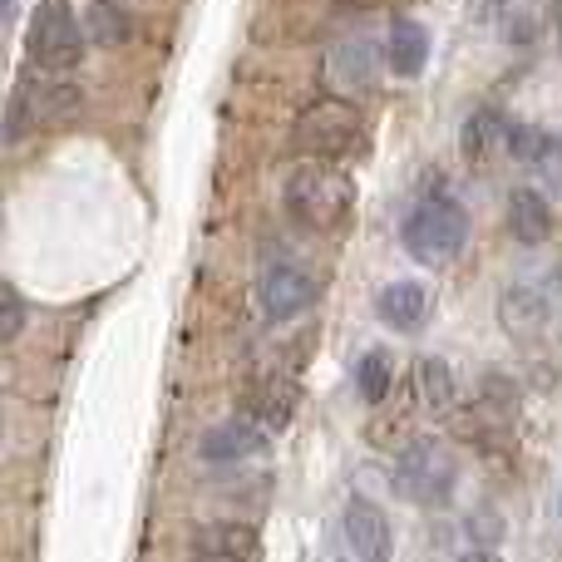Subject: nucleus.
Here are the masks:
<instances>
[{"label": "nucleus", "mask_w": 562, "mask_h": 562, "mask_svg": "<svg viewBox=\"0 0 562 562\" xmlns=\"http://www.w3.org/2000/svg\"><path fill=\"white\" fill-rule=\"evenodd\" d=\"M281 207L306 233H340L356 207V183L330 158H301L281 183Z\"/></svg>", "instance_id": "1"}, {"label": "nucleus", "mask_w": 562, "mask_h": 562, "mask_svg": "<svg viewBox=\"0 0 562 562\" xmlns=\"http://www.w3.org/2000/svg\"><path fill=\"white\" fill-rule=\"evenodd\" d=\"M390 484H395V494L415 508H445L449 498H454V484H459L454 449L435 435L409 439V445L395 454V464H390Z\"/></svg>", "instance_id": "2"}, {"label": "nucleus", "mask_w": 562, "mask_h": 562, "mask_svg": "<svg viewBox=\"0 0 562 562\" xmlns=\"http://www.w3.org/2000/svg\"><path fill=\"white\" fill-rule=\"evenodd\" d=\"M400 237H405V252L415 257V262L445 267V262H454V257L464 252L469 213H464V203H454L449 193H425L415 207H409Z\"/></svg>", "instance_id": "3"}, {"label": "nucleus", "mask_w": 562, "mask_h": 562, "mask_svg": "<svg viewBox=\"0 0 562 562\" xmlns=\"http://www.w3.org/2000/svg\"><path fill=\"white\" fill-rule=\"evenodd\" d=\"M360 144H366V119H360L356 99L326 94L301 109L296 124H291V148H296L301 158H330V164H340V158H350Z\"/></svg>", "instance_id": "4"}, {"label": "nucleus", "mask_w": 562, "mask_h": 562, "mask_svg": "<svg viewBox=\"0 0 562 562\" xmlns=\"http://www.w3.org/2000/svg\"><path fill=\"white\" fill-rule=\"evenodd\" d=\"M85 40H89V25L75 15L69 0H40L35 5V20H30V65L40 75H69L85 55Z\"/></svg>", "instance_id": "5"}, {"label": "nucleus", "mask_w": 562, "mask_h": 562, "mask_svg": "<svg viewBox=\"0 0 562 562\" xmlns=\"http://www.w3.org/2000/svg\"><path fill=\"white\" fill-rule=\"evenodd\" d=\"M321 281L311 277V267L301 262L296 252H286V247H272V252L262 257V267H257V306H262V316L281 326V321H296L301 311L316 301Z\"/></svg>", "instance_id": "6"}, {"label": "nucleus", "mask_w": 562, "mask_h": 562, "mask_svg": "<svg viewBox=\"0 0 562 562\" xmlns=\"http://www.w3.org/2000/svg\"><path fill=\"white\" fill-rule=\"evenodd\" d=\"M518 415H524V405H518V385L508 375H498V370H488V375L479 380L469 409H464L469 439H474L479 449H488V454H504V449H514Z\"/></svg>", "instance_id": "7"}, {"label": "nucleus", "mask_w": 562, "mask_h": 562, "mask_svg": "<svg viewBox=\"0 0 562 562\" xmlns=\"http://www.w3.org/2000/svg\"><path fill=\"white\" fill-rule=\"evenodd\" d=\"M79 104H85V94H79V85H69V79H25V85L15 89V99H10V114H5V134L10 144H15L20 134H35V128H65L69 119H79Z\"/></svg>", "instance_id": "8"}, {"label": "nucleus", "mask_w": 562, "mask_h": 562, "mask_svg": "<svg viewBox=\"0 0 562 562\" xmlns=\"http://www.w3.org/2000/svg\"><path fill=\"white\" fill-rule=\"evenodd\" d=\"M375 79H380V55L366 35L336 40V45L326 49V59H321V85H326V94H336V99L370 94Z\"/></svg>", "instance_id": "9"}, {"label": "nucleus", "mask_w": 562, "mask_h": 562, "mask_svg": "<svg viewBox=\"0 0 562 562\" xmlns=\"http://www.w3.org/2000/svg\"><path fill=\"white\" fill-rule=\"evenodd\" d=\"M272 449V429L257 425L252 415H237V419H223L203 435V464L207 469H233V464H252Z\"/></svg>", "instance_id": "10"}, {"label": "nucleus", "mask_w": 562, "mask_h": 562, "mask_svg": "<svg viewBox=\"0 0 562 562\" xmlns=\"http://www.w3.org/2000/svg\"><path fill=\"white\" fill-rule=\"evenodd\" d=\"M340 533L356 562H395V533H390V518L380 514L370 498H350L346 514H340Z\"/></svg>", "instance_id": "11"}, {"label": "nucleus", "mask_w": 562, "mask_h": 562, "mask_svg": "<svg viewBox=\"0 0 562 562\" xmlns=\"http://www.w3.org/2000/svg\"><path fill=\"white\" fill-rule=\"evenodd\" d=\"M262 543H257L252 524H237V518H217V524H203L193 533V548L188 558L193 562H257Z\"/></svg>", "instance_id": "12"}, {"label": "nucleus", "mask_w": 562, "mask_h": 562, "mask_svg": "<svg viewBox=\"0 0 562 562\" xmlns=\"http://www.w3.org/2000/svg\"><path fill=\"white\" fill-rule=\"evenodd\" d=\"M243 415H252L257 425H267L272 435L286 429L291 415H296V380L291 375H257L252 385L243 390Z\"/></svg>", "instance_id": "13"}, {"label": "nucleus", "mask_w": 562, "mask_h": 562, "mask_svg": "<svg viewBox=\"0 0 562 562\" xmlns=\"http://www.w3.org/2000/svg\"><path fill=\"white\" fill-rule=\"evenodd\" d=\"M498 316H504L508 330L533 336V330H543L548 321H553V291H548L543 281H514V286L504 291V301H498Z\"/></svg>", "instance_id": "14"}, {"label": "nucleus", "mask_w": 562, "mask_h": 562, "mask_svg": "<svg viewBox=\"0 0 562 562\" xmlns=\"http://www.w3.org/2000/svg\"><path fill=\"white\" fill-rule=\"evenodd\" d=\"M508 134H514V119H504L498 109H474L459 128V148H464L469 164H494L498 154H508Z\"/></svg>", "instance_id": "15"}, {"label": "nucleus", "mask_w": 562, "mask_h": 562, "mask_svg": "<svg viewBox=\"0 0 562 562\" xmlns=\"http://www.w3.org/2000/svg\"><path fill=\"white\" fill-rule=\"evenodd\" d=\"M553 207H548V198L538 193V188H514L508 193V237H514L518 247H538L553 237Z\"/></svg>", "instance_id": "16"}, {"label": "nucleus", "mask_w": 562, "mask_h": 562, "mask_svg": "<svg viewBox=\"0 0 562 562\" xmlns=\"http://www.w3.org/2000/svg\"><path fill=\"white\" fill-rule=\"evenodd\" d=\"M375 316L385 321L390 330H419L429 316V291L419 281H390L375 296Z\"/></svg>", "instance_id": "17"}, {"label": "nucleus", "mask_w": 562, "mask_h": 562, "mask_svg": "<svg viewBox=\"0 0 562 562\" xmlns=\"http://www.w3.org/2000/svg\"><path fill=\"white\" fill-rule=\"evenodd\" d=\"M385 59H390V69H395L400 79H415L419 69L429 65V30L419 25V20H395L390 25V35H385Z\"/></svg>", "instance_id": "18"}, {"label": "nucleus", "mask_w": 562, "mask_h": 562, "mask_svg": "<svg viewBox=\"0 0 562 562\" xmlns=\"http://www.w3.org/2000/svg\"><path fill=\"white\" fill-rule=\"evenodd\" d=\"M390 385H395V360H390V350H366L356 366V390L366 405H380V400H390Z\"/></svg>", "instance_id": "19"}, {"label": "nucleus", "mask_w": 562, "mask_h": 562, "mask_svg": "<svg viewBox=\"0 0 562 562\" xmlns=\"http://www.w3.org/2000/svg\"><path fill=\"white\" fill-rule=\"evenodd\" d=\"M415 395H419V405L445 409L449 400H454V370H449L439 356L415 360Z\"/></svg>", "instance_id": "20"}, {"label": "nucleus", "mask_w": 562, "mask_h": 562, "mask_svg": "<svg viewBox=\"0 0 562 562\" xmlns=\"http://www.w3.org/2000/svg\"><path fill=\"white\" fill-rule=\"evenodd\" d=\"M85 25H89V40H94V45H119V40H128V25H134L128 0H94Z\"/></svg>", "instance_id": "21"}, {"label": "nucleus", "mask_w": 562, "mask_h": 562, "mask_svg": "<svg viewBox=\"0 0 562 562\" xmlns=\"http://www.w3.org/2000/svg\"><path fill=\"white\" fill-rule=\"evenodd\" d=\"M553 148H558V138L538 124H514V134H508V158H518L528 168H543L553 158Z\"/></svg>", "instance_id": "22"}, {"label": "nucleus", "mask_w": 562, "mask_h": 562, "mask_svg": "<svg viewBox=\"0 0 562 562\" xmlns=\"http://www.w3.org/2000/svg\"><path fill=\"white\" fill-rule=\"evenodd\" d=\"M0 306H5V326H0V336L20 340V330H25V296H20L15 286H5V301H0Z\"/></svg>", "instance_id": "23"}, {"label": "nucleus", "mask_w": 562, "mask_h": 562, "mask_svg": "<svg viewBox=\"0 0 562 562\" xmlns=\"http://www.w3.org/2000/svg\"><path fill=\"white\" fill-rule=\"evenodd\" d=\"M538 173L548 178V183H553V193L562 198V138H558V148H553V158H548L543 168H538Z\"/></svg>", "instance_id": "24"}, {"label": "nucleus", "mask_w": 562, "mask_h": 562, "mask_svg": "<svg viewBox=\"0 0 562 562\" xmlns=\"http://www.w3.org/2000/svg\"><path fill=\"white\" fill-rule=\"evenodd\" d=\"M459 562H504L494 553V548H464V553H459Z\"/></svg>", "instance_id": "25"}, {"label": "nucleus", "mask_w": 562, "mask_h": 562, "mask_svg": "<svg viewBox=\"0 0 562 562\" xmlns=\"http://www.w3.org/2000/svg\"><path fill=\"white\" fill-rule=\"evenodd\" d=\"M494 5H504V0H494Z\"/></svg>", "instance_id": "26"}, {"label": "nucleus", "mask_w": 562, "mask_h": 562, "mask_svg": "<svg viewBox=\"0 0 562 562\" xmlns=\"http://www.w3.org/2000/svg\"><path fill=\"white\" fill-rule=\"evenodd\" d=\"M558 35H562V25H558Z\"/></svg>", "instance_id": "27"}]
</instances>
